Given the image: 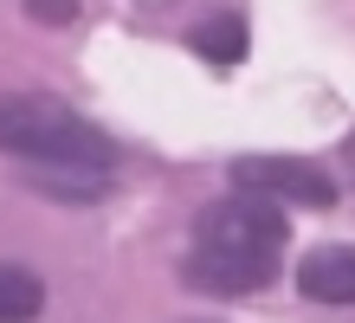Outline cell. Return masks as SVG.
<instances>
[{
  "label": "cell",
  "instance_id": "cell-4",
  "mask_svg": "<svg viewBox=\"0 0 355 323\" xmlns=\"http://www.w3.org/2000/svg\"><path fill=\"white\" fill-rule=\"evenodd\" d=\"M181 278L200 297H252V291H265L271 278H278V258H271V252H245V246H207L200 240L194 252H187Z\"/></svg>",
  "mask_w": 355,
  "mask_h": 323
},
{
  "label": "cell",
  "instance_id": "cell-2",
  "mask_svg": "<svg viewBox=\"0 0 355 323\" xmlns=\"http://www.w3.org/2000/svg\"><path fill=\"white\" fill-rule=\"evenodd\" d=\"M194 240H207V246H245V252H278L291 240V220H284L278 201L239 188L233 201H214L194 220Z\"/></svg>",
  "mask_w": 355,
  "mask_h": 323
},
{
  "label": "cell",
  "instance_id": "cell-5",
  "mask_svg": "<svg viewBox=\"0 0 355 323\" xmlns=\"http://www.w3.org/2000/svg\"><path fill=\"white\" fill-rule=\"evenodd\" d=\"M297 291L310 297V304L349 310L355 304V246H317L297 265Z\"/></svg>",
  "mask_w": 355,
  "mask_h": 323
},
{
  "label": "cell",
  "instance_id": "cell-3",
  "mask_svg": "<svg viewBox=\"0 0 355 323\" xmlns=\"http://www.w3.org/2000/svg\"><path fill=\"white\" fill-rule=\"evenodd\" d=\"M233 188H252L278 207H336V175H323L304 156H239L233 162Z\"/></svg>",
  "mask_w": 355,
  "mask_h": 323
},
{
  "label": "cell",
  "instance_id": "cell-7",
  "mask_svg": "<svg viewBox=\"0 0 355 323\" xmlns=\"http://www.w3.org/2000/svg\"><path fill=\"white\" fill-rule=\"evenodd\" d=\"M46 310V285L26 265H0V323H26Z\"/></svg>",
  "mask_w": 355,
  "mask_h": 323
},
{
  "label": "cell",
  "instance_id": "cell-1",
  "mask_svg": "<svg viewBox=\"0 0 355 323\" xmlns=\"http://www.w3.org/2000/svg\"><path fill=\"white\" fill-rule=\"evenodd\" d=\"M0 149L26 162H85V168L116 162L110 136L52 97H0Z\"/></svg>",
  "mask_w": 355,
  "mask_h": 323
},
{
  "label": "cell",
  "instance_id": "cell-6",
  "mask_svg": "<svg viewBox=\"0 0 355 323\" xmlns=\"http://www.w3.org/2000/svg\"><path fill=\"white\" fill-rule=\"evenodd\" d=\"M207 65H239L245 46H252V33H245V19L239 13H220V19H207V26H194V39H187Z\"/></svg>",
  "mask_w": 355,
  "mask_h": 323
},
{
  "label": "cell",
  "instance_id": "cell-8",
  "mask_svg": "<svg viewBox=\"0 0 355 323\" xmlns=\"http://www.w3.org/2000/svg\"><path fill=\"white\" fill-rule=\"evenodd\" d=\"M26 19H33V26H71L78 0H26Z\"/></svg>",
  "mask_w": 355,
  "mask_h": 323
}]
</instances>
